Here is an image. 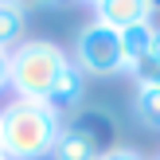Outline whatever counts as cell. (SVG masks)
I'll list each match as a JSON object with an SVG mask.
<instances>
[{
	"label": "cell",
	"mask_w": 160,
	"mask_h": 160,
	"mask_svg": "<svg viewBox=\"0 0 160 160\" xmlns=\"http://www.w3.org/2000/svg\"><path fill=\"white\" fill-rule=\"evenodd\" d=\"M94 20L109 31H125V28H137V23H152L156 4L152 0H98Z\"/></svg>",
	"instance_id": "cell-5"
},
{
	"label": "cell",
	"mask_w": 160,
	"mask_h": 160,
	"mask_svg": "<svg viewBox=\"0 0 160 160\" xmlns=\"http://www.w3.org/2000/svg\"><path fill=\"white\" fill-rule=\"evenodd\" d=\"M102 152H109L106 113H102V109H86L82 121L62 125L59 141H55V148H51V160H98Z\"/></svg>",
	"instance_id": "cell-4"
},
{
	"label": "cell",
	"mask_w": 160,
	"mask_h": 160,
	"mask_svg": "<svg viewBox=\"0 0 160 160\" xmlns=\"http://www.w3.org/2000/svg\"><path fill=\"white\" fill-rule=\"evenodd\" d=\"M74 62L82 74H94V78H113V74H125L129 62H125V47H121V31H109L102 28L98 20L82 23L74 35Z\"/></svg>",
	"instance_id": "cell-3"
},
{
	"label": "cell",
	"mask_w": 160,
	"mask_h": 160,
	"mask_svg": "<svg viewBox=\"0 0 160 160\" xmlns=\"http://www.w3.org/2000/svg\"><path fill=\"white\" fill-rule=\"evenodd\" d=\"M82 94H86V74L78 70V62L70 59L67 67H62V74L55 78V90H51V98H47V106H51L55 113H70V109L82 106Z\"/></svg>",
	"instance_id": "cell-6"
},
{
	"label": "cell",
	"mask_w": 160,
	"mask_h": 160,
	"mask_svg": "<svg viewBox=\"0 0 160 160\" xmlns=\"http://www.w3.org/2000/svg\"><path fill=\"white\" fill-rule=\"evenodd\" d=\"M152 39H156V23H137V28L121 31V47H125V62H129V74L137 62H145L152 55Z\"/></svg>",
	"instance_id": "cell-8"
},
{
	"label": "cell",
	"mask_w": 160,
	"mask_h": 160,
	"mask_svg": "<svg viewBox=\"0 0 160 160\" xmlns=\"http://www.w3.org/2000/svg\"><path fill=\"white\" fill-rule=\"evenodd\" d=\"M28 31V8L20 0H0V51H16Z\"/></svg>",
	"instance_id": "cell-7"
},
{
	"label": "cell",
	"mask_w": 160,
	"mask_h": 160,
	"mask_svg": "<svg viewBox=\"0 0 160 160\" xmlns=\"http://www.w3.org/2000/svg\"><path fill=\"white\" fill-rule=\"evenodd\" d=\"M98 160H141L137 148H109V152H102Z\"/></svg>",
	"instance_id": "cell-10"
},
{
	"label": "cell",
	"mask_w": 160,
	"mask_h": 160,
	"mask_svg": "<svg viewBox=\"0 0 160 160\" xmlns=\"http://www.w3.org/2000/svg\"><path fill=\"white\" fill-rule=\"evenodd\" d=\"M152 55L160 59V28H156V39H152Z\"/></svg>",
	"instance_id": "cell-12"
},
{
	"label": "cell",
	"mask_w": 160,
	"mask_h": 160,
	"mask_svg": "<svg viewBox=\"0 0 160 160\" xmlns=\"http://www.w3.org/2000/svg\"><path fill=\"white\" fill-rule=\"evenodd\" d=\"M67 62H70V55L55 39H23L8 55V86L16 90V98L47 102L55 90V78L62 74Z\"/></svg>",
	"instance_id": "cell-2"
},
{
	"label": "cell",
	"mask_w": 160,
	"mask_h": 160,
	"mask_svg": "<svg viewBox=\"0 0 160 160\" xmlns=\"http://www.w3.org/2000/svg\"><path fill=\"white\" fill-rule=\"evenodd\" d=\"M0 160H8V156H0Z\"/></svg>",
	"instance_id": "cell-13"
},
{
	"label": "cell",
	"mask_w": 160,
	"mask_h": 160,
	"mask_svg": "<svg viewBox=\"0 0 160 160\" xmlns=\"http://www.w3.org/2000/svg\"><path fill=\"white\" fill-rule=\"evenodd\" d=\"M59 133H62V113H55L47 102L12 98L0 109V156L8 160L51 156Z\"/></svg>",
	"instance_id": "cell-1"
},
{
	"label": "cell",
	"mask_w": 160,
	"mask_h": 160,
	"mask_svg": "<svg viewBox=\"0 0 160 160\" xmlns=\"http://www.w3.org/2000/svg\"><path fill=\"white\" fill-rule=\"evenodd\" d=\"M8 55L12 51H0V90L8 86Z\"/></svg>",
	"instance_id": "cell-11"
},
{
	"label": "cell",
	"mask_w": 160,
	"mask_h": 160,
	"mask_svg": "<svg viewBox=\"0 0 160 160\" xmlns=\"http://www.w3.org/2000/svg\"><path fill=\"white\" fill-rule=\"evenodd\" d=\"M133 109H137L141 125H148V129H160V86H137Z\"/></svg>",
	"instance_id": "cell-9"
}]
</instances>
